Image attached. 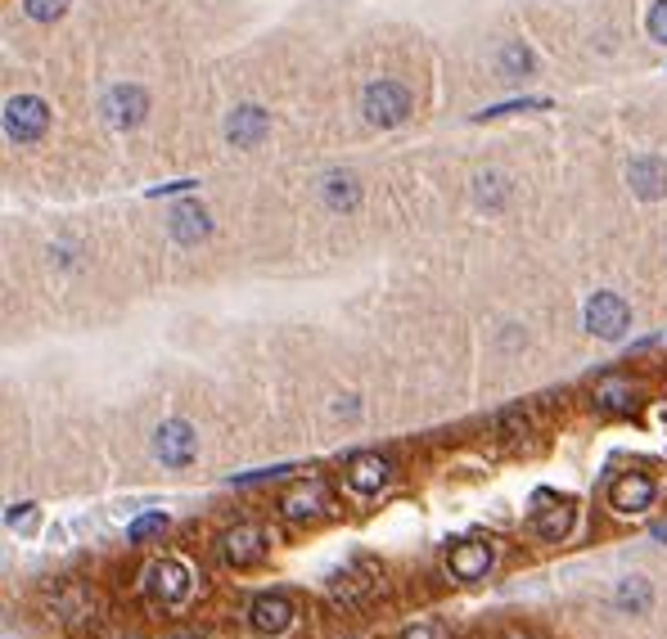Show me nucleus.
Returning <instances> with one entry per match:
<instances>
[{
	"label": "nucleus",
	"mask_w": 667,
	"mask_h": 639,
	"mask_svg": "<svg viewBox=\"0 0 667 639\" xmlns=\"http://www.w3.org/2000/svg\"><path fill=\"white\" fill-rule=\"evenodd\" d=\"M532 532H537L542 540H564L573 532V505L560 501L555 509H542V514H532Z\"/></svg>",
	"instance_id": "f3484780"
},
{
	"label": "nucleus",
	"mask_w": 667,
	"mask_h": 639,
	"mask_svg": "<svg viewBox=\"0 0 667 639\" xmlns=\"http://www.w3.org/2000/svg\"><path fill=\"white\" fill-rule=\"evenodd\" d=\"M595 405L605 410V414H632V405H636V388L632 383H623V379H605L595 388Z\"/></svg>",
	"instance_id": "a211bd4d"
},
{
	"label": "nucleus",
	"mask_w": 667,
	"mask_h": 639,
	"mask_svg": "<svg viewBox=\"0 0 667 639\" xmlns=\"http://www.w3.org/2000/svg\"><path fill=\"white\" fill-rule=\"evenodd\" d=\"M54 612H59L63 621H73V626H86V621H95V599H86L82 586H69V590L54 599Z\"/></svg>",
	"instance_id": "6ab92c4d"
},
{
	"label": "nucleus",
	"mask_w": 667,
	"mask_h": 639,
	"mask_svg": "<svg viewBox=\"0 0 667 639\" xmlns=\"http://www.w3.org/2000/svg\"><path fill=\"white\" fill-rule=\"evenodd\" d=\"M334 505H329V491L320 486V482H298V486H289L285 491V501H280V514L289 518V523H316V518H325Z\"/></svg>",
	"instance_id": "1a4fd4ad"
},
{
	"label": "nucleus",
	"mask_w": 667,
	"mask_h": 639,
	"mask_svg": "<svg viewBox=\"0 0 667 639\" xmlns=\"http://www.w3.org/2000/svg\"><path fill=\"white\" fill-rule=\"evenodd\" d=\"M163 527H167V514H145V518H136L126 527V540H145V536H154Z\"/></svg>",
	"instance_id": "b1692460"
},
{
	"label": "nucleus",
	"mask_w": 667,
	"mask_h": 639,
	"mask_svg": "<svg viewBox=\"0 0 667 639\" xmlns=\"http://www.w3.org/2000/svg\"><path fill=\"white\" fill-rule=\"evenodd\" d=\"M654 501H658V482L649 477V473H623L614 486H609V505L618 509V514H645V509H654Z\"/></svg>",
	"instance_id": "0eeeda50"
},
{
	"label": "nucleus",
	"mask_w": 667,
	"mask_h": 639,
	"mask_svg": "<svg viewBox=\"0 0 667 639\" xmlns=\"http://www.w3.org/2000/svg\"><path fill=\"white\" fill-rule=\"evenodd\" d=\"M222 558H226L230 567H253V563H261V558H266V532H261L257 523L230 527V532L222 536Z\"/></svg>",
	"instance_id": "9d476101"
},
{
	"label": "nucleus",
	"mask_w": 667,
	"mask_h": 639,
	"mask_svg": "<svg viewBox=\"0 0 667 639\" xmlns=\"http://www.w3.org/2000/svg\"><path fill=\"white\" fill-rule=\"evenodd\" d=\"M45 126H50V109L41 95H14L6 104V135L14 145H37L45 135Z\"/></svg>",
	"instance_id": "f03ea898"
},
{
	"label": "nucleus",
	"mask_w": 667,
	"mask_h": 639,
	"mask_svg": "<svg viewBox=\"0 0 667 639\" xmlns=\"http://www.w3.org/2000/svg\"><path fill=\"white\" fill-rule=\"evenodd\" d=\"M645 28H649V37H654L658 45H667V0H654V6H649V19H645Z\"/></svg>",
	"instance_id": "393cba45"
},
{
	"label": "nucleus",
	"mask_w": 667,
	"mask_h": 639,
	"mask_svg": "<svg viewBox=\"0 0 667 639\" xmlns=\"http://www.w3.org/2000/svg\"><path fill=\"white\" fill-rule=\"evenodd\" d=\"M532 73V50L523 45V41H505L501 45V78L505 82H519V78H527Z\"/></svg>",
	"instance_id": "412c9836"
},
{
	"label": "nucleus",
	"mask_w": 667,
	"mask_h": 639,
	"mask_svg": "<svg viewBox=\"0 0 667 639\" xmlns=\"http://www.w3.org/2000/svg\"><path fill=\"white\" fill-rule=\"evenodd\" d=\"M627 324H632V307H627L618 293H595V298L586 302V329H591L595 338L618 342V338L627 333Z\"/></svg>",
	"instance_id": "39448f33"
},
{
	"label": "nucleus",
	"mask_w": 667,
	"mask_h": 639,
	"mask_svg": "<svg viewBox=\"0 0 667 639\" xmlns=\"http://www.w3.org/2000/svg\"><path fill=\"white\" fill-rule=\"evenodd\" d=\"M69 6L73 0H23V14L37 19V23H54V19L69 14Z\"/></svg>",
	"instance_id": "5701e85b"
},
{
	"label": "nucleus",
	"mask_w": 667,
	"mask_h": 639,
	"mask_svg": "<svg viewBox=\"0 0 667 639\" xmlns=\"http://www.w3.org/2000/svg\"><path fill=\"white\" fill-rule=\"evenodd\" d=\"M627 181H632V189L640 198H663L667 194V163L654 158V154H640V158H632Z\"/></svg>",
	"instance_id": "2eb2a0df"
},
{
	"label": "nucleus",
	"mask_w": 667,
	"mask_h": 639,
	"mask_svg": "<svg viewBox=\"0 0 667 639\" xmlns=\"http://www.w3.org/2000/svg\"><path fill=\"white\" fill-rule=\"evenodd\" d=\"M189 590H194V577H189V567H185V563L163 558V563H150V567H145V599L172 608V604L189 599Z\"/></svg>",
	"instance_id": "7ed1b4c3"
},
{
	"label": "nucleus",
	"mask_w": 667,
	"mask_h": 639,
	"mask_svg": "<svg viewBox=\"0 0 667 639\" xmlns=\"http://www.w3.org/2000/svg\"><path fill=\"white\" fill-rule=\"evenodd\" d=\"M654 540H663V545H667V523H663V527H654Z\"/></svg>",
	"instance_id": "c85d7f7f"
},
{
	"label": "nucleus",
	"mask_w": 667,
	"mask_h": 639,
	"mask_svg": "<svg viewBox=\"0 0 667 639\" xmlns=\"http://www.w3.org/2000/svg\"><path fill=\"white\" fill-rule=\"evenodd\" d=\"M266 131H271V113L257 109V104H239L226 122V140L235 150H257L266 140Z\"/></svg>",
	"instance_id": "9b49d317"
},
{
	"label": "nucleus",
	"mask_w": 667,
	"mask_h": 639,
	"mask_svg": "<svg viewBox=\"0 0 667 639\" xmlns=\"http://www.w3.org/2000/svg\"><path fill=\"white\" fill-rule=\"evenodd\" d=\"M28 518H32V505H14V509H10V527L28 523Z\"/></svg>",
	"instance_id": "cd10ccee"
},
{
	"label": "nucleus",
	"mask_w": 667,
	"mask_h": 639,
	"mask_svg": "<svg viewBox=\"0 0 667 639\" xmlns=\"http://www.w3.org/2000/svg\"><path fill=\"white\" fill-rule=\"evenodd\" d=\"M320 198H325L329 212H357L361 189H357V181H352L348 172H329V176L320 181Z\"/></svg>",
	"instance_id": "dca6fc26"
},
{
	"label": "nucleus",
	"mask_w": 667,
	"mask_h": 639,
	"mask_svg": "<svg viewBox=\"0 0 667 639\" xmlns=\"http://www.w3.org/2000/svg\"><path fill=\"white\" fill-rule=\"evenodd\" d=\"M154 455L167 468H189L194 455H198V433L189 429L185 419H167V423H158V433H154Z\"/></svg>",
	"instance_id": "20e7f679"
},
{
	"label": "nucleus",
	"mask_w": 667,
	"mask_h": 639,
	"mask_svg": "<svg viewBox=\"0 0 667 639\" xmlns=\"http://www.w3.org/2000/svg\"><path fill=\"white\" fill-rule=\"evenodd\" d=\"M614 604H618L623 612L640 617V612H649V604H654V590H649V581H645V577H627V581H618V595H614Z\"/></svg>",
	"instance_id": "aec40b11"
},
{
	"label": "nucleus",
	"mask_w": 667,
	"mask_h": 639,
	"mask_svg": "<svg viewBox=\"0 0 667 639\" xmlns=\"http://www.w3.org/2000/svg\"><path fill=\"white\" fill-rule=\"evenodd\" d=\"M388 477H392V464H388L383 455H374V451H366V455H352V460H348V486H352L357 495H374V491H383V486H388Z\"/></svg>",
	"instance_id": "ddd939ff"
},
{
	"label": "nucleus",
	"mask_w": 667,
	"mask_h": 639,
	"mask_svg": "<svg viewBox=\"0 0 667 639\" xmlns=\"http://www.w3.org/2000/svg\"><path fill=\"white\" fill-rule=\"evenodd\" d=\"M167 230H172V239H176L181 248H194L198 239H208V230H213L208 207H204V203H185V207H176V212H172V221H167Z\"/></svg>",
	"instance_id": "4468645a"
},
{
	"label": "nucleus",
	"mask_w": 667,
	"mask_h": 639,
	"mask_svg": "<svg viewBox=\"0 0 667 639\" xmlns=\"http://www.w3.org/2000/svg\"><path fill=\"white\" fill-rule=\"evenodd\" d=\"M248 626L261 630V635H280V630H289V626H294V599H289V595H261V599H253Z\"/></svg>",
	"instance_id": "f8f14e48"
},
{
	"label": "nucleus",
	"mask_w": 667,
	"mask_h": 639,
	"mask_svg": "<svg viewBox=\"0 0 667 639\" xmlns=\"http://www.w3.org/2000/svg\"><path fill=\"white\" fill-rule=\"evenodd\" d=\"M397 639H438V630H433L429 621H415V626H407V630L397 635Z\"/></svg>",
	"instance_id": "bb28decb"
},
{
	"label": "nucleus",
	"mask_w": 667,
	"mask_h": 639,
	"mask_svg": "<svg viewBox=\"0 0 667 639\" xmlns=\"http://www.w3.org/2000/svg\"><path fill=\"white\" fill-rule=\"evenodd\" d=\"M100 113H104V122L113 126V131H131V126H141L145 122V113H150V95L141 91V86H113L104 100H100Z\"/></svg>",
	"instance_id": "423d86ee"
},
{
	"label": "nucleus",
	"mask_w": 667,
	"mask_h": 639,
	"mask_svg": "<svg viewBox=\"0 0 667 639\" xmlns=\"http://www.w3.org/2000/svg\"><path fill=\"white\" fill-rule=\"evenodd\" d=\"M474 198H479L483 207H501V203L510 198V181H505L501 172H483V176L474 181Z\"/></svg>",
	"instance_id": "4be33fe9"
},
{
	"label": "nucleus",
	"mask_w": 667,
	"mask_h": 639,
	"mask_svg": "<svg viewBox=\"0 0 667 639\" xmlns=\"http://www.w3.org/2000/svg\"><path fill=\"white\" fill-rule=\"evenodd\" d=\"M361 113L370 126H397V122H407L411 117V91L402 82H392V78H379L361 91Z\"/></svg>",
	"instance_id": "f257e3e1"
},
{
	"label": "nucleus",
	"mask_w": 667,
	"mask_h": 639,
	"mask_svg": "<svg viewBox=\"0 0 667 639\" xmlns=\"http://www.w3.org/2000/svg\"><path fill=\"white\" fill-rule=\"evenodd\" d=\"M492 429L505 433V437H527V419H523V414H496Z\"/></svg>",
	"instance_id": "a878e982"
},
{
	"label": "nucleus",
	"mask_w": 667,
	"mask_h": 639,
	"mask_svg": "<svg viewBox=\"0 0 667 639\" xmlns=\"http://www.w3.org/2000/svg\"><path fill=\"white\" fill-rule=\"evenodd\" d=\"M492 563H496L492 540H460V545L447 554V567H451L455 581H483V577L492 573Z\"/></svg>",
	"instance_id": "6e6552de"
}]
</instances>
